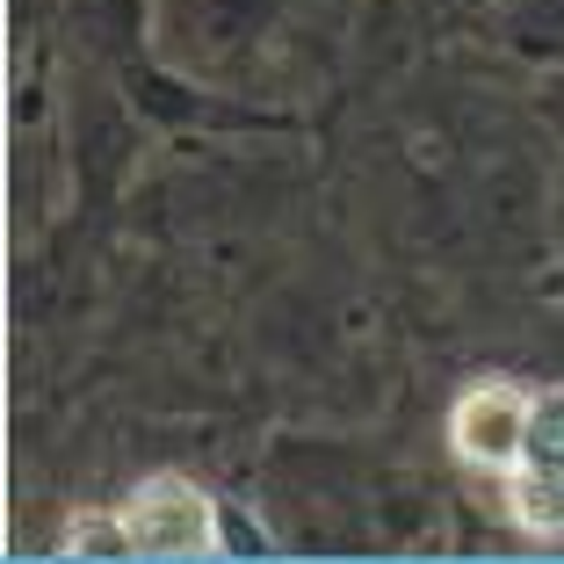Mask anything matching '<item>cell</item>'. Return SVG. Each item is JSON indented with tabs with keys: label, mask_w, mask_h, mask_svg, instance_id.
<instances>
[{
	"label": "cell",
	"mask_w": 564,
	"mask_h": 564,
	"mask_svg": "<svg viewBox=\"0 0 564 564\" xmlns=\"http://www.w3.org/2000/svg\"><path fill=\"white\" fill-rule=\"evenodd\" d=\"M123 521H131V543L145 550V557H210L217 550V507L203 485L174 478V470H160V478H145L131 492V507H123Z\"/></svg>",
	"instance_id": "obj_1"
},
{
	"label": "cell",
	"mask_w": 564,
	"mask_h": 564,
	"mask_svg": "<svg viewBox=\"0 0 564 564\" xmlns=\"http://www.w3.org/2000/svg\"><path fill=\"white\" fill-rule=\"evenodd\" d=\"M448 442H456V456L470 470H514L521 442H529V399L507 377L470 383L456 399V413H448Z\"/></svg>",
	"instance_id": "obj_2"
},
{
	"label": "cell",
	"mask_w": 564,
	"mask_h": 564,
	"mask_svg": "<svg viewBox=\"0 0 564 564\" xmlns=\"http://www.w3.org/2000/svg\"><path fill=\"white\" fill-rule=\"evenodd\" d=\"M507 507H514V521L529 535H543V543H564V470H514V485H507Z\"/></svg>",
	"instance_id": "obj_3"
},
{
	"label": "cell",
	"mask_w": 564,
	"mask_h": 564,
	"mask_svg": "<svg viewBox=\"0 0 564 564\" xmlns=\"http://www.w3.org/2000/svg\"><path fill=\"white\" fill-rule=\"evenodd\" d=\"M529 470H564V391L529 399V442H521Z\"/></svg>",
	"instance_id": "obj_4"
},
{
	"label": "cell",
	"mask_w": 564,
	"mask_h": 564,
	"mask_svg": "<svg viewBox=\"0 0 564 564\" xmlns=\"http://www.w3.org/2000/svg\"><path fill=\"white\" fill-rule=\"evenodd\" d=\"M66 550L73 557H131V521L123 514H80L73 521V535H66Z\"/></svg>",
	"instance_id": "obj_5"
}]
</instances>
